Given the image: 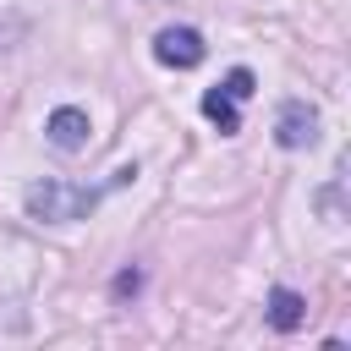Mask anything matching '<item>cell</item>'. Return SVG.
<instances>
[{
	"label": "cell",
	"instance_id": "cell-4",
	"mask_svg": "<svg viewBox=\"0 0 351 351\" xmlns=\"http://www.w3.org/2000/svg\"><path fill=\"white\" fill-rule=\"evenodd\" d=\"M274 137H280V148H302V143H313V137H318V115H313L307 104H285V110H280Z\"/></svg>",
	"mask_w": 351,
	"mask_h": 351
},
{
	"label": "cell",
	"instance_id": "cell-5",
	"mask_svg": "<svg viewBox=\"0 0 351 351\" xmlns=\"http://www.w3.org/2000/svg\"><path fill=\"white\" fill-rule=\"evenodd\" d=\"M203 115H208V121H219V132H236V126H241L236 99H230L225 88H208V93H203Z\"/></svg>",
	"mask_w": 351,
	"mask_h": 351
},
{
	"label": "cell",
	"instance_id": "cell-3",
	"mask_svg": "<svg viewBox=\"0 0 351 351\" xmlns=\"http://www.w3.org/2000/svg\"><path fill=\"white\" fill-rule=\"evenodd\" d=\"M44 137H49L55 148H66V154H71V148H82V143H88V115H82V110H71V104H60V110L44 121Z\"/></svg>",
	"mask_w": 351,
	"mask_h": 351
},
{
	"label": "cell",
	"instance_id": "cell-7",
	"mask_svg": "<svg viewBox=\"0 0 351 351\" xmlns=\"http://www.w3.org/2000/svg\"><path fill=\"white\" fill-rule=\"evenodd\" d=\"M219 88H225L230 99H247V93H252V71H247V66H236V71H230V77H225Z\"/></svg>",
	"mask_w": 351,
	"mask_h": 351
},
{
	"label": "cell",
	"instance_id": "cell-1",
	"mask_svg": "<svg viewBox=\"0 0 351 351\" xmlns=\"http://www.w3.org/2000/svg\"><path fill=\"white\" fill-rule=\"evenodd\" d=\"M93 203H99L93 186H66V181L27 186V214H38V219H82Z\"/></svg>",
	"mask_w": 351,
	"mask_h": 351
},
{
	"label": "cell",
	"instance_id": "cell-2",
	"mask_svg": "<svg viewBox=\"0 0 351 351\" xmlns=\"http://www.w3.org/2000/svg\"><path fill=\"white\" fill-rule=\"evenodd\" d=\"M154 60H159V66H176V71H192V66L203 60V38H197L192 27H165V33L154 38Z\"/></svg>",
	"mask_w": 351,
	"mask_h": 351
},
{
	"label": "cell",
	"instance_id": "cell-6",
	"mask_svg": "<svg viewBox=\"0 0 351 351\" xmlns=\"http://www.w3.org/2000/svg\"><path fill=\"white\" fill-rule=\"evenodd\" d=\"M269 318H274V329H296V324L307 318V307H302L296 291H274V296H269Z\"/></svg>",
	"mask_w": 351,
	"mask_h": 351
}]
</instances>
